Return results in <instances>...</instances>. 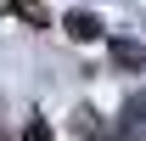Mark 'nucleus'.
<instances>
[{"instance_id":"1","label":"nucleus","mask_w":146,"mask_h":141,"mask_svg":"<svg viewBox=\"0 0 146 141\" xmlns=\"http://www.w3.org/2000/svg\"><path fill=\"white\" fill-rule=\"evenodd\" d=\"M107 51H112V62H118L124 73H141V62H146V45H141V40H129V34H112Z\"/></svg>"},{"instance_id":"2","label":"nucleus","mask_w":146,"mask_h":141,"mask_svg":"<svg viewBox=\"0 0 146 141\" xmlns=\"http://www.w3.org/2000/svg\"><path fill=\"white\" fill-rule=\"evenodd\" d=\"M62 28H68L73 40H107V23L96 17V11H68V17H62Z\"/></svg>"},{"instance_id":"3","label":"nucleus","mask_w":146,"mask_h":141,"mask_svg":"<svg viewBox=\"0 0 146 141\" xmlns=\"http://www.w3.org/2000/svg\"><path fill=\"white\" fill-rule=\"evenodd\" d=\"M23 141H51V124H45V119H34V124H28V136H23Z\"/></svg>"}]
</instances>
